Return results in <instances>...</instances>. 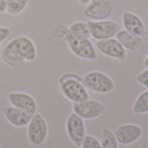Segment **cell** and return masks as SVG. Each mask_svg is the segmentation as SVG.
Segmentation results:
<instances>
[{
  "instance_id": "cell-25",
  "label": "cell",
  "mask_w": 148,
  "mask_h": 148,
  "mask_svg": "<svg viewBox=\"0 0 148 148\" xmlns=\"http://www.w3.org/2000/svg\"><path fill=\"white\" fill-rule=\"evenodd\" d=\"M69 79H76V80H79V81H82V77H81L79 75H76V74H74V73H68V74H65L63 75H62L59 79V83L66 81V80H69Z\"/></svg>"
},
{
  "instance_id": "cell-12",
  "label": "cell",
  "mask_w": 148,
  "mask_h": 148,
  "mask_svg": "<svg viewBox=\"0 0 148 148\" xmlns=\"http://www.w3.org/2000/svg\"><path fill=\"white\" fill-rule=\"evenodd\" d=\"M115 138L119 144L131 145L140 140L143 134L142 128L134 124H124L114 131Z\"/></svg>"
},
{
  "instance_id": "cell-4",
  "label": "cell",
  "mask_w": 148,
  "mask_h": 148,
  "mask_svg": "<svg viewBox=\"0 0 148 148\" xmlns=\"http://www.w3.org/2000/svg\"><path fill=\"white\" fill-rule=\"evenodd\" d=\"M91 37L97 41L114 38L121 30V26L112 20L89 21L88 22Z\"/></svg>"
},
{
  "instance_id": "cell-7",
  "label": "cell",
  "mask_w": 148,
  "mask_h": 148,
  "mask_svg": "<svg viewBox=\"0 0 148 148\" xmlns=\"http://www.w3.org/2000/svg\"><path fill=\"white\" fill-rule=\"evenodd\" d=\"M66 132L72 143L77 147H81L86 136L84 120L76 114L72 113L66 121Z\"/></svg>"
},
{
  "instance_id": "cell-2",
  "label": "cell",
  "mask_w": 148,
  "mask_h": 148,
  "mask_svg": "<svg viewBox=\"0 0 148 148\" xmlns=\"http://www.w3.org/2000/svg\"><path fill=\"white\" fill-rule=\"evenodd\" d=\"M27 139L29 143L34 147L42 146L49 134V127L44 117L36 113L27 126Z\"/></svg>"
},
{
  "instance_id": "cell-26",
  "label": "cell",
  "mask_w": 148,
  "mask_h": 148,
  "mask_svg": "<svg viewBox=\"0 0 148 148\" xmlns=\"http://www.w3.org/2000/svg\"><path fill=\"white\" fill-rule=\"evenodd\" d=\"M8 2L9 0H0V13H3L6 11Z\"/></svg>"
},
{
  "instance_id": "cell-13",
  "label": "cell",
  "mask_w": 148,
  "mask_h": 148,
  "mask_svg": "<svg viewBox=\"0 0 148 148\" xmlns=\"http://www.w3.org/2000/svg\"><path fill=\"white\" fill-rule=\"evenodd\" d=\"M122 24L127 31L138 36H146L148 35V28L142 19L135 13L131 11H124L122 14Z\"/></svg>"
},
{
  "instance_id": "cell-11",
  "label": "cell",
  "mask_w": 148,
  "mask_h": 148,
  "mask_svg": "<svg viewBox=\"0 0 148 148\" xmlns=\"http://www.w3.org/2000/svg\"><path fill=\"white\" fill-rule=\"evenodd\" d=\"M11 106L21 109L28 114H35L37 111L36 100L30 95L24 92H10L7 95Z\"/></svg>"
},
{
  "instance_id": "cell-22",
  "label": "cell",
  "mask_w": 148,
  "mask_h": 148,
  "mask_svg": "<svg viewBox=\"0 0 148 148\" xmlns=\"http://www.w3.org/2000/svg\"><path fill=\"white\" fill-rule=\"evenodd\" d=\"M82 148H102L101 142L94 136L92 135H87L85 136L82 144Z\"/></svg>"
},
{
  "instance_id": "cell-1",
  "label": "cell",
  "mask_w": 148,
  "mask_h": 148,
  "mask_svg": "<svg viewBox=\"0 0 148 148\" xmlns=\"http://www.w3.org/2000/svg\"><path fill=\"white\" fill-rule=\"evenodd\" d=\"M82 82L88 90L98 94H108L115 88V84L110 76L100 71L88 72L82 77Z\"/></svg>"
},
{
  "instance_id": "cell-20",
  "label": "cell",
  "mask_w": 148,
  "mask_h": 148,
  "mask_svg": "<svg viewBox=\"0 0 148 148\" xmlns=\"http://www.w3.org/2000/svg\"><path fill=\"white\" fill-rule=\"evenodd\" d=\"M29 0H9L6 11L10 16H17L24 10Z\"/></svg>"
},
{
  "instance_id": "cell-30",
  "label": "cell",
  "mask_w": 148,
  "mask_h": 148,
  "mask_svg": "<svg viewBox=\"0 0 148 148\" xmlns=\"http://www.w3.org/2000/svg\"><path fill=\"white\" fill-rule=\"evenodd\" d=\"M3 61V56H2V50H0V62Z\"/></svg>"
},
{
  "instance_id": "cell-18",
  "label": "cell",
  "mask_w": 148,
  "mask_h": 148,
  "mask_svg": "<svg viewBox=\"0 0 148 148\" xmlns=\"http://www.w3.org/2000/svg\"><path fill=\"white\" fill-rule=\"evenodd\" d=\"M101 145L102 148H118L119 143L114 134L108 128H103L101 132Z\"/></svg>"
},
{
  "instance_id": "cell-15",
  "label": "cell",
  "mask_w": 148,
  "mask_h": 148,
  "mask_svg": "<svg viewBox=\"0 0 148 148\" xmlns=\"http://www.w3.org/2000/svg\"><path fill=\"white\" fill-rule=\"evenodd\" d=\"M115 37L126 49L130 51H139L144 44L141 36L133 35L126 29H121Z\"/></svg>"
},
{
  "instance_id": "cell-6",
  "label": "cell",
  "mask_w": 148,
  "mask_h": 148,
  "mask_svg": "<svg viewBox=\"0 0 148 148\" xmlns=\"http://www.w3.org/2000/svg\"><path fill=\"white\" fill-rule=\"evenodd\" d=\"M73 111L83 120H93L106 113L107 106L99 101L88 99L80 103H74Z\"/></svg>"
},
{
  "instance_id": "cell-8",
  "label": "cell",
  "mask_w": 148,
  "mask_h": 148,
  "mask_svg": "<svg viewBox=\"0 0 148 148\" xmlns=\"http://www.w3.org/2000/svg\"><path fill=\"white\" fill-rule=\"evenodd\" d=\"M114 11L113 3L108 1L93 0L84 10V16L91 21L107 20Z\"/></svg>"
},
{
  "instance_id": "cell-14",
  "label": "cell",
  "mask_w": 148,
  "mask_h": 148,
  "mask_svg": "<svg viewBox=\"0 0 148 148\" xmlns=\"http://www.w3.org/2000/svg\"><path fill=\"white\" fill-rule=\"evenodd\" d=\"M3 114L6 121L16 127H24L29 123L34 114H28L13 106H7L3 108Z\"/></svg>"
},
{
  "instance_id": "cell-21",
  "label": "cell",
  "mask_w": 148,
  "mask_h": 148,
  "mask_svg": "<svg viewBox=\"0 0 148 148\" xmlns=\"http://www.w3.org/2000/svg\"><path fill=\"white\" fill-rule=\"evenodd\" d=\"M69 33V28L62 24H57L54 26L50 30V36L56 39L65 38Z\"/></svg>"
},
{
  "instance_id": "cell-16",
  "label": "cell",
  "mask_w": 148,
  "mask_h": 148,
  "mask_svg": "<svg viewBox=\"0 0 148 148\" xmlns=\"http://www.w3.org/2000/svg\"><path fill=\"white\" fill-rule=\"evenodd\" d=\"M3 61L9 66L13 68H20L25 65L26 62L15 51V49L9 44L3 49L2 50Z\"/></svg>"
},
{
  "instance_id": "cell-5",
  "label": "cell",
  "mask_w": 148,
  "mask_h": 148,
  "mask_svg": "<svg viewBox=\"0 0 148 148\" xmlns=\"http://www.w3.org/2000/svg\"><path fill=\"white\" fill-rule=\"evenodd\" d=\"M59 84L62 95L73 103H80L90 99L88 89L79 80L69 79Z\"/></svg>"
},
{
  "instance_id": "cell-3",
  "label": "cell",
  "mask_w": 148,
  "mask_h": 148,
  "mask_svg": "<svg viewBox=\"0 0 148 148\" xmlns=\"http://www.w3.org/2000/svg\"><path fill=\"white\" fill-rule=\"evenodd\" d=\"M65 40L72 53L79 58L88 61H94L97 59L98 55L96 49L90 39L77 38L68 33Z\"/></svg>"
},
{
  "instance_id": "cell-19",
  "label": "cell",
  "mask_w": 148,
  "mask_h": 148,
  "mask_svg": "<svg viewBox=\"0 0 148 148\" xmlns=\"http://www.w3.org/2000/svg\"><path fill=\"white\" fill-rule=\"evenodd\" d=\"M133 112L136 114H142L148 113V90L140 94L136 99L134 106Z\"/></svg>"
},
{
  "instance_id": "cell-27",
  "label": "cell",
  "mask_w": 148,
  "mask_h": 148,
  "mask_svg": "<svg viewBox=\"0 0 148 148\" xmlns=\"http://www.w3.org/2000/svg\"><path fill=\"white\" fill-rule=\"evenodd\" d=\"M78 1H79L80 3H82V4H88V3H91L93 0H78Z\"/></svg>"
},
{
  "instance_id": "cell-24",
  "label": "cell",
  "mask_w": 148,
  "mask_h": 148,
  "mask_svg": "<svg viewBox=\"0 0 148 148\" xmlns=\"http://www.w3.org/2000/svg\"><path fill=\"white\" fill-rule=\"evenodd\" d=\"M10 29L5 26H0V44L3 42L10 36Z\"/></svg>"
},
{
  "instance_id": "cell-28",
  "label": "cell",
  "mask_w": 148,
  "mask_h": 148,
  "mask_svg": "<svg viewBox=\"0 0 148 148\" xmlns=\"http://www.w3.org/2000/svg\"><path fill=\"white\" fill-rule=\"evenodd\" d=\"M144 66H145L146 69H148V55L147 56V57H146V59L144 61Z\"/></svg>"
},
{
  "instance_id": "cell-9",
  "label": "cell",
  "mask_w": 148,
  "mask_h": 148,
  "mask_svg": "<svg viewBox=\"0 0 148 148\" xmlns=\"http://www.w3.org/2000/svg\"><path fill=\"white\" fill-rule=\"evenodd\" d=\"M15 51L27 62L36 58V48L33 41L25 36H18L8 42Z\"/></svg>"
},
{
  "instance_id": "cell-10",
  "label": "cell",
  "mask_w": 148,
  "mask_h": 148,
  "mask_svg": "<svg viewBox=\"0 0 148 148\" xmlns=\"http://www.w3.org/2000/svg\"><path fill=\"white\" fill-rule=\"evenodd\" d=\"M96 47L98 50L108 57L125 61L127 58V50L116 38H109L106 40L97 41Z\"/></svg>"
},
{
  "instance_id": "cell-17",
  "label": "cell",
  "mask_w": 148,
  "mask_h": 148,
  "mask_svg": "<svg viewBox=\"0 0 148 148\" xmlns=\"http://www.w3.org/2000/svg\"><path fill=\"white\" fill-rule=\"evenodd\" d=\"M69 33L77 38H91L88 24L85 22H75L71 24L69 28Z\"/></svg>"
},
{
  "instance_id": "cell-29",
  "label": "cell",
  "mask_w": 148,
  "mask_h": 148,
  "mask_svg": "<svg viewBox=\"0 0 148 148\" xmlns=\"http://www.w3.org/2000/svg\"><path fill=\"white\" fill-rule=\"evenodd\" d=\"M101 1H108V2H110V3H115V2H117V1H119V0H101Z\"/></svg>"
},
{
  "instance_id": "cell-23",
  "label": "cell",
  "mask_w": 148,
  "mask_h": 148,
  "mask_svg": "<svg viewBox=\"0 0 148 148\" xmlns=\"http://www.w3.org/2000/svg\"><path fill=\"white\" fill-rule=\"evenodd\" d=\"M136 81L143 87L148 88V69H146L144 71H142L137 75Z\"/></svg>"
}]
</instances>
